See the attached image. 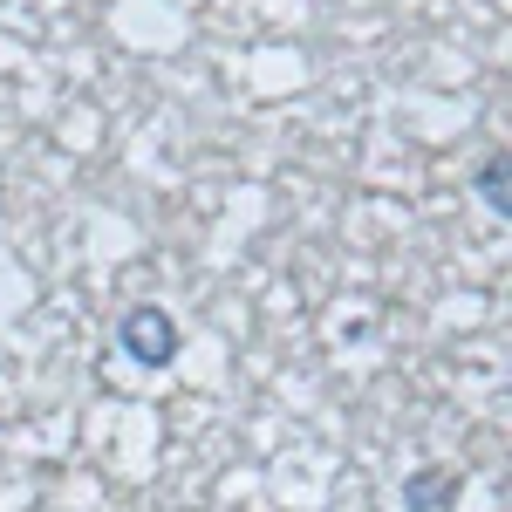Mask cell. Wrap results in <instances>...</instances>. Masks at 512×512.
Instances as JSON below:
<instances>
[{"label":"cell","instance_id":"obj_3","mask_svg":"<svg viewBox=\"0 0 512 512\" xmlns=\"http://www.w3.org/2000/svg\"><path fill=\"white\" fill-rule=\"evenodd\" d=\"M472 192H478V205L506 226L512 219V198H506V151H485V164L472 171Z\"/></svg>","mask_w":512,"mask_h":512},{"label":"cell","instance_id":"obj_1","mask_svg":"<svg viewBox=\"0 0 512 512\" xmlns=\"http://www.w3.org/2000/svg\"><path fill=\"white\" fill-rule=\"evenodd\" d=\"M117 349H123V362H137V369H171V362H178V349H185V335H178L171 308L144 301V308H123Z\"/></svg>","mask_w":512,"mask_h":512},{"label":"cell","instance_id":"obj_2","mask_svg":"<svg viewBox=\"0 0 512 512\" xmlns=\"http://www.w3.org/2000/svg\"><path fill=\"white\" fill-rule=\"evenodd\" d=\"M458 485H465L458 472H444V465H424V472L403 478V512H458Z\"/></svg>","mask_w":512,"mask_h":512}]
</instances>
